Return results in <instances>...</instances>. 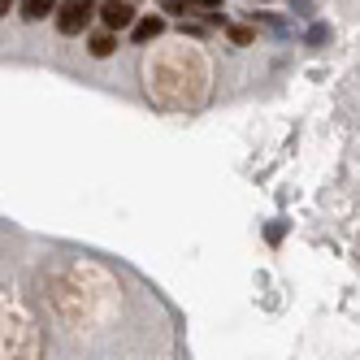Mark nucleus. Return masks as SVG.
Listing matches in <instances>:
<instances>
[{"label": "nucleus", "instance_id": "nucleus-1", "mask_svg": "<svg viewBox=\"0 0 360 360\" xmlns=\"http://www.w3.org/2000/svg\"><path fill=\"white\" fill-rule=\"evenodd\" d=\"M96 13H100L96 0H61L53 18H57V31H61V35H83V31L91 27Z\"/></svg>", "mask_w": 360, "mask_h": 360}, {"label": "nucleus", "instance_id": "nucleus-2", "mask_svg": "<svg viewBox=\"0 0 360 360\" xmlns=\"http://www.w3.org/2000/svg\"><path fill=\"white\" fill-rule=\"evenodd\" d=\"M100 27H105V31H131L135 27V22H139V13H135V5H131V0H105V5H100Z\"/></svg>", "mask_w": 360, "mask_h": 360}, {"label": "nucleus", "instance_id": "nucleus-3", "mask_svg": "<svg viewBox=\"0 0 360 360\" xmlns=\"http://www.w3.org/2000/svg\"><path fill=\"white\" fill-rule=\"evenodd\" d=\"M161 31H165V18H157V13H139V22L131 27V39H135V44H152Z\"/></svg>", "mask_w": 360, "mask_h": 360}, {"label": "nucleus", "instance_id": "nucleus-4", "mask_svg": "<svg viewBox=\"0 0 360 360\" xmlns=\"http://www.w3.org/2000/svg\"><path fill=\"white\" fill-rule=\"evenodd\" d=\"M183 9L187 13H200L209 27H226V18H221V0H183Z\"/></svg>", "mask_w": 360, "mask_h": 360}, {"label": "nucleus", "instance_id": "nucleus-5", "mask_svg": "<svg viewBox=\"0 0 360 360\" xmlns=\"http://www.w3.org/2000/svg\"><path fill=\"white\" fill-rule=\"evenodd\" d=\"M57 5L61 0H22L18 13H22V22H44L48 13H57Z\"/></svg>", "mask_w": 360, "mask_h": 360}, {"label": "nucleus", "instance_id": "nucleus-6", "mask_svg": "<svg viewBox=\"0 0 360 360\" xmlns=\"http://www.w3.org/2000/svg\"><path fill=\"white\" fill-rule=\"evenodd\" d=\"M113 48H117V35H113V31H96V35L87 39V53H91V57H113Z\"/></svg>", "mask_w": 360, "mask_h": 360}, {"label": "nucleus", "instance_id": "nucleus-7", "mask_svg": "<svg viewBox=\"0 0 360 360\" xmlns=\"http://www.w3.org/2000/svg\"><path fill=\"white\" fill-rule=\"evenodd\" d=\"M226 35L235 39V44H252V39H256V31H252V27H239V22H235V27H226Z\"/></svg>", "mask_w": 360, "mask_h": 360}, {"label": "nucleus", "instance_id": "nucleus-8", "mask_svg": "<svg viewBox=\"0 0 360 360\" xmlns=\"http://www.w3.org/2000/svg\"><path fill=\"white\" fill-rule=\"evenodd\" d=\"M282 235H287V226H282V221H274V226L265 230V239H269V243H282Z\"/></svg>", "mask_w": 360, "mask_h": 360}, {"label": "nucleus", "instance_id": "nucleus-9", "mask_svg": "<svg viewBox=\"0 0 360 360\" xmlns=\"http://www.w3.org/2000/svg\"><path fill=\"white\" fill-rule=\"evenodd\" d=\"M326 39H330L326 27H313V31H308V44H326Z\"/></svg>", "mask_w": 360, "mask_h": 360}, {"label": "nucleus", "instance_id": "nucleus-10", "mask_svg": "<svg viewBox=\"0 0 360 360\" xmlns=\"http://www.w3.org/2000/svg\"><path fill=\"white\" fill-rule=\"evenodd\" d=\"M161 5H165V13H187V9H183V0H161Z\"/></svg>", "mask_w": 360, "mask_h": 360}, {"label": "nucleus", "instance_id": "nucleus-11", "mask_svg": "<svg viewBox=\"0 0 360 360\" xmlns=\"http://www.w3.org/2000/svg\"><path fill=\"white\" fill-rule=\"evenodd\" d=\"M9 9H13V0H0V18H9Z\"/></svg>", "mask_w": 360, "mask_h": 360}, {"label": "nucleus", "instance_id": "nucleus-12", "mask_svg": "<svg viewBox=\"0 0 360 360\" xmlns=\"http://www.w3.org/2000/svg\"><path fill=\"white\" fill-rule=\"evenodd\" d=\"M131 5H139V0H131Z\"/></svg>", "mask_w": 360, "mask_h": 360}]
</instances>
